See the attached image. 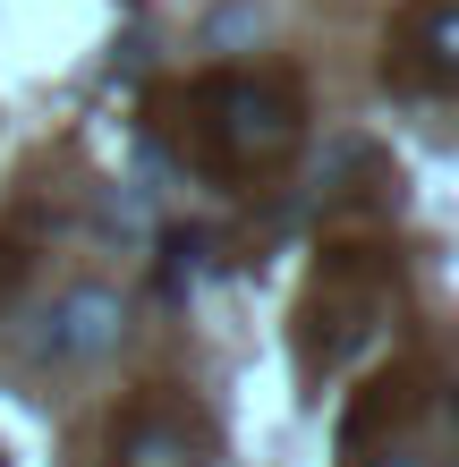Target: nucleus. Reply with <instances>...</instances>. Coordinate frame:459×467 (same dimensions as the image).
Returning a JSON list of instances; mask_svg holds the SVG:
<instances>
[{
  "instance_id": "1",
  "label": "nucleus",
  "mask_w": 459,
  "mask_h": 467,
  "mask_svg": "<svg viewBox=\"0 0 459 467\" xmlns=\"http://www.w3.org/2000/svg\"><path fill=\"white\" fill-rule=\"evenodd\" d=\"M162 111H187V128H171L187 161L222 179H247V171H273L298 145V86L289 77H204L187 94H162Z\"/></svg>"
},
{
  "instance_id": "2",
  "label": "nucleus",
  "mask_w": 459,
  "mask_h": 467,
  "mask_svg": "<svg viewBox=\"0 0 459 467\" xmlns=\"http://www.w3.org/2000/svg\"><path fill=\"white\" fill-rule=\"evenodd\" d=\"M120 323H128V306H120V289H102V281H77V289H60L43 306V323L26 332V357L35 366H94V357H111L120 348Z\"/></svg>"
},
{
  "instance_id": "3",
  "label": "nucleus",
  "mask_w": 459,
  "mask_h": 467,
  "mask_svg": "<svg viewBox=\"0 0 459 467\" xmlns=\"http://www.w3.org/2000/svg\"><path fill=\"white\" fill-rule=\"evenodd\" d=\"M451 77H459V0H417L400 43H391V86L443 94Z\"/></svg>"
},
{
  "instance_id": "4",
  "label": "nucleus",
  "mask_w": 459,
  "mask_h": 467,
  "mask_svg": "<svg viewBox=\"0 0 459 467\" xmlns=\"http://www.w3.org/2000/svg\"><path fill=\"white\" fill-rule=\"evenodd\" d=\"M111 467H196V433L171 408H128L111 433Z\"/></svg>"
},
{
  "instance_id": "5",
  "label": "nucleus",
  "mask_w": 459,
  "mask_h": 467,
  "mask_svg": "<svg viewBox=\"0 0 459 467\" xmlns=\"http://www.w3.org/2000/svg\"><path fill=\"white\" fill-rule=\"evenodd\" d=\"M374 467H434V451H417V442H383V451H374Z\"/></svg>"
}]
</instances>
